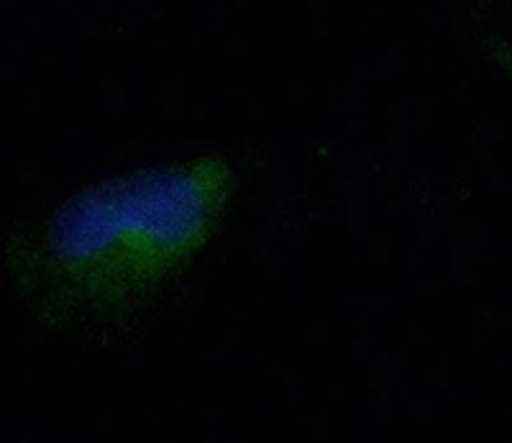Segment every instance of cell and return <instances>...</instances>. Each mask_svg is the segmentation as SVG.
I'll return each instance as SVG.
<instances>
[{
    "label": "cell",
    "mask_w": 512,
    "mask_h": 443,
    "mask_svg": "<svg viewBox=\"0 0 512 443\" xmlns=\"http://www.w3.org/2000/svg\"><path fill=\"white\" fill-rule=\"evenodd\" d=\"M236 190L239 172L223 154L105 175L8 228L3 280L52 336L121 344L216 241Z\"/></svg>",
    "instance_id": "6da1fadb"
}]
</instances>
